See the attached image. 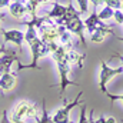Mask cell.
I'll list each match as a JSON object with an SVG mask.
<instances>
[{
    "label": "cell",
    "mask_w": 123,
    "mask_h": 123,
    "mask_svg": "<svg viewBox=\"0 0 123 123\" xmlns=\"http://www.w3.org/2000/svg\"><path fill=\"white\" fill-rule=\"evenodd\" d=\"M113 14H115V10L113 9H110V7H107V6H105L99 13H97V16H99V19L103 22V20H109V19H112L113 17Z\"/></svg>",
    "instance_id": "cell-14"
},
{
    "label": "cell",
    "mask_w": 123,
    "mask_h": 123,
    "mask_svg": "<svg viewBox=\"0 0 123 123\" xmlns=\"http://www.w3.org/2000/svg\"><path fill=\"white\" fill-rule=\"evenodd\" d=\"M109 34H115L113 29L110 26L103 25L99 29H96L93 33H90V39H92V42H94V43H102L106 39V36H109Z\"/></svg>",
    "instance_id": "cell-12"
},
{
    "label": "cell",
    "mask_w": 123,
    "mask_h": 123,
    "mask_svg": "<svg viewBox=\"0 0 123 123\" xmlns=\"http://www.w3.org/2000/svg\"><path fill=\"white\" fill-rule=\"evenodd\" d=\"M87 1H89V0H77V4H79V7H80V13H82V14L87 13Z\"/></svg>",
    "instance_id": "cell-17"
},
{
    "label": "cell",
    "mask_w": 123,
    "mask_h": 123,
    "mask_svg": "<svg viewBox=\"0 0 123 123\" xmlns=\"http://www.w3.org/2000/svg\"><path fill=\"white\" fill-rule=\"evenodd\" d=\"M4 17H6V14H4V13H1V12H0V20H3V19H4Z\"/></svg>",
    "instance_id": "cell-24"
},
{
    "label": "cell",
    "mask_w": 123,
    "mask_h": 123,
    "mask_svg": "<svg viewBox=\"0 0 123 123\" xmlns=\"http://www.w3.org/2000/svg\"><path fill=\"white\" fill-rule=\"evenodd\" d=\"M116 39H117V40H120V42H123V37H119V36H116Z\"/></svg>",
    "instance_id": "cell-25"
},
{
    "label": "cell",
    "mask_w": 123,
    "mask_h": 123,
    "mask_svg": "<svg viewBox=\"0 0 123 123\" xmlns=\"http://www.w3.org/2000/svg\"><path fill=\"white\" fill-rule=\"evenodd\" d=\"M9 4H10V0H0V9L7 7Z\"/></svg>",
    "instance_id": "cell-21"
},
{
    "label": "cell",
    "mask_w": 123,
    "mask_h": 123,
    "mask_svg": "<svg viewBox=\"0 0 123 123\" xmlns=\"http://www.w3.org/2000/svg\"><path fill=\"white\" fill-rule=\"evenodd\" d=\"M89 1H90L93 6H94V9H96L99 4H105V0H89Z\"/></svg>",
    "instance_id": "cell-20"
},
{
    "label": "cell",
    "mask_w": 123,
    "mask_h": 123,
    "mask_svg": "<svg viewBox=\"0 0 123 123\" xmlns=\"http://www.w3.org/2000/svg\"><path fill=\"white\" fill-rule=\"evenodd\" d=\"M115 57H117L119 60L122 62V66H123V55H119V53H116V55H115Z\"/></svg>",
    "instance_id": "cell-23"
},
{
    "label": "cell",
    "mask_w": 123,
    "mask_h": 123,
    "mask_svg": "<svg viewBox=\"0 0 123 123\" xmlns=\"http://www.w3.org/2000/svg\"><path fill=\"white\" fill-rule=\"evenodd\" d=\"M105 6L113 9V10H120L122 7V0H105Z\"/></svg>",
    "instance_id": "cell-15"
},
{
    "label": "cell",
    "mask_w": 123,
    "mask_h": 123,
    "mask_svg": "<svg viewBox=\"0 0 123 123\" xmlns=\"http://www.w3.org/2000/svg\"><path fill=\"white\" fill-rule=\"evenodd\" d=\"M13 62H19V56L13 50H9V52L6 50V53L3 56H0V76L10 72Z\"/></svg>",
    "instance_id": "cell-8"
},
{
    "label": "cell",
    "mask_w": 123,
    "mask_h": 123,
    "mask_svg": "<svg viewBox=\"0 0 123 123\" xmlns=\"http://www.w3.org/2000/svg\"><path fill=\"white\" fill-rule=\"evenodd\" d=\"M83 25H85V29L87 30V33L90 34V33H93V31L96 30V29H99L100 26H103L105 23L99 19V16H97V12H96V9L93 10V13L83 22Z\"/></svg>",
    "instance_id": "cell-11"
},
{
    "label": "cell",
    "mask_w": 123,
    "mask_h": 123,
    "mask_svg": "<svg viewBox=\"0 0 123 123\" xmlns=\"http://www.w3.org/2000/svg\"><path fill=\"white\" fill-rule=\"evenodd\" d=\"M79 123H90V117L89 119L86 117V105H82V107H80V119H79Z\"/></svg>",
    "instance_id": "cell-16"
},
{
    "label": "cell",
    "mask_w": 123,
    "mask_h": 123,
    "mask_svg": "<svg viewBox=\"0 0 123 123\" xmlns=\"http://www.w3.org/2000/svg\"><path fill=\"white\" fill-rule=\"evenodd\" d=\"M0 31H1V34L4 37V42L6 43L12 42V43L17 44L19 46V53H22V50H23V42H25V33L22 30H16V29H13V30H3L1 29Z\"/></svg>",
    "instance_id": "cell-7"
},
{
    "label": "cell",
    "mask_w": 123,
    "mask_h": 123,
    "mask_svg": "<svg viewBox=\"0 0 123 123\" xmlns=\"http://www.w3.org/2000/svg\"><path fill=\"white\" fill-rule=\"evenodd\" d=\"M120 10L123 12V0H122V7H120Z\"/></svg>",
    "instance_id": "cell-26"
},
{
    "label": "cell",
    "mask_w": 123,
    "mask_h": 123,
    "mask_svg": "<svg viewBox=\"0 0 123 123\" xmlns=\"http://www.w3.org/2000/svg\"><path fill=\"white\" fill-rule=\"evenodd\" d=\"M23 117L37 119V106L29 100H22L16 105L12 113V123H22Z\"/></svg>",
    "instance_id": "cell-3"
},
{
    "label": "cell",
    "mask_w": 123,
    "mask_h": 123,
    "mask_svg": "<svg viewBox=\"0 0 123 123\" xmlns=\"http://www.w3.org/2000/svg\"><path fill=\"white\" fill-rule=\"evenodd\" d=\"M16 80H17V74L16 73H4L0 76V90L1 92H9L16 85Z\"/></svg>",
    "instance_id": "cell-10"
},
{
    "label": "cell",
    "mask_w": 123,
    "mask_h": 123,
    "mask_svg": "<svg viewBox=\"0 0 123 123\" xmlns=\"http://www.w3.org/2000/svg\"><path fill=\"white\" fill-rule=\"evenodd\" d=\"M82 94H83V93L80 92L79 94H77V97H76L74 102H72V103H66L62 109H59V110L55 113V116L52 117L53 122L55 123H70V112H72L73 107H76V106L80 103V97H82Z\"/></svg>",
    "instance_id": "cell-6"
},
{
    "label": "cell",
    "mask_w": 123,
    "mask_h": 123,
    "mask_svg": "<svg viewBox=\"0 0 123 123\" xmlns=\"http://www.w3.org/2000/svg\"><path fill=\"white\" fill-rule=\"evenodd\" d=\"M0 30H1V27H0Z\"/></svg>",
    "instance_id": "cell-27"
},
{
    "label": "cell",
    "mask_w": 123,
    "mask_h": 123,
    "mask_svg": "<svg viewBox=\"0 0 123 123\" xmlns=\"http://www.w3.org/2000/svg\"><path fill=\"white\" fill-rule=\"evenodd\" d=\"M52 57L56 60L57 69H59V77H60V97L63 99V102H64V105H66V103H67V99H66V96H64L66 87H67L69 85L79 86V83L69 80L70 62L67 59V49H66L63 44H59V46H57V49L52 53Z\"/></svg>",
    "instance_id": "cell-1"
},
{
    "label": "cell",
    "mask_w": 123,
    "mask_h": 123,
    "mask_svg": "<svg viewBox=\"0 0 123 123\" xmlns=\"http://www.w3.org/2000/svg\"><path fill=\"white\" fill-rule=\"evenodd\" d=\"M31 50V55H33V60H31L30 64H20L19 63V69H39L37 66V62L40 60L42 57L50 55V50H49V46L47 43H44L43 40L40 39H36L33 43L29 44Z\"/></svg>",
    "instance_id": "cell-4"
},
{
    "label": "cell",
    "mask_w": 123,
    "mask_h": 123,
    "mask_svg": "<svg viewBox=\"0 0 123 123\" xmlns=\"http://www.w3.org/2000/svg\"><path fill=\"white\" fill-rule=\"evenodd\" d=\"M100 66H102V69H100V73H99V77H100V82H99V87H100V92L105 93V94H107V83L113 79V77H116L117 74H120L123 73V66L120 67H116V69H113V67H110V66H107V63L106 62H100Z\"/></svg>",
    "instance_id": "cell-5"
},
{
    "label": "cell",
    "mask_w": 123,
    "mask_h": 123,
    "mask_svg": "<svg viewBox=\"0 0 123 123\" xmlns=\"http://www.w3.org/2000/svg\"><path fill=\"white\" fill-rule=\"evenodd\" d=\"M0 123H12V120L7 117V112H6V110H4L3 115H1V120H0Z\"/></svg>",
    "instance_id": "cell-19"
},
{
    "label": "cell",
    "mask_w": 123,
    "mask_h": 123,
    "mask_svg": "<svg viewBox=\"0 0 123 123\" xmlns=\"http://www.w3.org/2000/svg\"><path fill=\"white\" fill-rule=\"evenodd\" d=\"M60 25L64 26L70 33H74L80 39L82 44L86 46V40H85V30L86 29H85L83 20L80 19V12H77L73 4L66 6V14H64Z\"/></svg>",
    "instance_id": "cell-2"
},
{
    "label": "cell",
    "mask_w": 123,
    "mask_h": 123,
    "mask_svg": "<svg viewBox=\"0 0 123 123\" xmlns=\"http://www.w3.org/2000/svg\"><path fill=\"white\" fill-rule=\"evenodd\" d=\"M9 12H10V14H12L13 17H16V19H25L26 16L30 17L29 10H27L26 4H25L22 0H13V3L9 4Z\"/></svg>",
    "instance_id": "cell-9"
},
{
    "label": "cell",
    "mask_w": 123,
    "mask_h": 123,
    "mask_svg": "<svg viewBox=\"0 0 123 123\" xmlns=\"http://www.w3.org/2000/svg\"><path fill=\"white\" fill-rule=\"evenodd\" d=\"M4 53H6V46H4V44H1V46H0V56H1V55H4Z\"/></svg>",
    "instance_id": "cell-22"
},
{
    "label": "cell",
    "mask_w": 123,
    "mask_h": 123,
    "mask_svg": "<svg viewBox=\"0 0 123 123\" xmlns=\"http://www.w3.org/2000/svg\"><path fill=\"white\" fill-rule=\"evenodd\" d=\"M112 102H122L123 103V94H120V96H117V94H112V93H107L106 94Z\"/></svg>",
    "instance_id": "cell-18"
},
{
    "label": "cell",
    "mask_w": 123,
    "mask_h": 123,
    "mask_svg": "<svg viewBox=\"0 0 123 123\" xmlns=\"http://www.w3.org/2000/svg\"><path fill=\"white\" fill-rule=\"evenodd\" d=\"M25 123V122H22ZM36 123H55L53 119L49 116L47 113V109H46V100L43 99V103H42V117H37V122Z\"/></svg>",
    "instance_id": "cell-13"
}]
</instances>
